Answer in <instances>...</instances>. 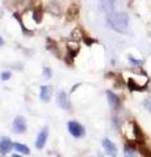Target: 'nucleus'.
<instances>
[{
    "instance_id": "f257e3e1",
    "label": "nucleus",
    "mask_w": 151,
    "mask_h": 157,
    "mask_svg": "<svg viewBox=\"0 0 151 157\" xmlns=\"http://www.w3.org/2000/svg\"><path fill=\"white\" fill-rule=\"evenodd\" d=\"M109 26L117 33H125L129 28V17L126 13H112L108 16Z\"/></svg>"
},
{
    "instance_id": "f03ea898",
    "label": "nucleus",
    "mask_w": 151,
    "mask_h": 157,
    "mask_svg": "<svg viewBox=\"0 0 151 157\" xmlns=\"http://www.w3.org/2000/svg\"><path fill=\"white\" fill-rule=\"evenodd\" d=\"M67 128H69V132L74 137H83L85 135V128L76 121H70L67 123Z\"/></svg>"
},
{
    "instance_id": "7ed1b4c3",
    "label": "nucleus",
    "mask_w": 151,
    "mask_h": 157,
    "mask_svg": "<svg viewBox=\"0 0 151 157\" xmlns=\"http://www.w3.org/2000/svg\"><path fill=\"white\" fill-rule=\"evenodd\" d=\"M12 131L14 134H24L26 131V121L22 115H17L12 123Z\"/></svg>"
},
{
    "instance_id": "20e7f679",
    "label": "nucleus",
    "mask_w": 151,
    "mask_h": 157,
    "mask_svg": "<svg viewBox=\"0 0 151 157\" xmlns=\"http://www.w3.org/2000/svg\"><path fill=\"white\" fill-rule=\"evenodd\" d=\"M57 104H58V106H61L62 109H65V110H70L71 109V104H70L69 96H67V93L65 90L58 92V94H57Z\"/></svg>"
},
{
    "instance_id": "39448f33",
    "label": "nucleus",
    "mask_w": 151,
    "mask_h": 157,
    "mask_svg": "<svg viewBox=\"0 0 151 157\" xmlns=\"http://www.w3.org/2000/svg\"><path fill=\"white\" fill-rule=\"evenodd\" d=\"M47 136H49V128L47 127H43L40 131V134L37 135V139H36V148L37 149H42L43 147L46 145Z\"/></svg>"
},
{
    "instance_id": "423d86ee",
    "label": "nucleus",
    "mask_w": 151,
    "mask_h": 157,
    "mask_svg": "<svg viewBox=\"0 0 151 157\" xmlns=\"http://www.w3.org/2000/svg\"><path fill=\"white\" fill-rule=\"evenodd\" d=\"M14 144L12 143V140L8 136L0 137V155H7L12 151Z\"/></svg>"
},
{
    "instance_id": "0eeeda50",
    "label": "nucleus",
    "mask_w": 151,
    "mask_h": 157,
    "mask_svg": "<svg viewBox=\"0 0 151 157\" xmlns=\"http://www.w3.org/2000/svg\"><path fill=\"white\" fill-rule=\"evenodd\" d=\"M103 147H104V149L106 152V155L110 156V157H116L117 156V148H116V145L113 144V141H110L108 137H105V139H103Z\"/></svg>"
},
{
    "instance_id": "6e6552de",
    "label": "nucleus",
    "mask_w": 151,
    "mask_h": 157,
    "mask_svg": "<svg viewBox=\"0 0 151 157\" xmlns=\"http://www.w3.org/2000/svg\"><path fill=\"white\" fill-rule=\"evenodd\" d=\"M51 94H53V88L50 85H42L41 89H40V98L42 102L47 104L51 98Z\"/></svg>"
},
{
    "instance_id": "1a4fd4ad",
    "label": "nucleus",
    "mask_w": 151,
    "mask_h": 157,
    "mask_svg": "<svg viewBox=\"0 0 151 157\" xmlns=\"http://www.w3.org/2000/svg\"><path fill=\"white\" fill-rule=\"evenodd\" d=\"M106 97H108V102H109V106L112 107V109H113V110L118 109L120 105H121V101H120L118 96H117L116 93L108 90V92H106Z\"/></svg>"
},
{
    "instance_id": "9d476101",
    "label": "nucleus",
    "mask_w": 151,
    "mask_h": 157,
    "mask_svg": "<svg viewBox=\"0 0 151 157\" xmlns=\"http://www.w3.org/2000/svg\"><path fill=\"white\" fill-rule=\"evenodd\" d=\"M114 6H116V0H100V7L108 16L113 13Z\"/></svg>"
},
{
    "instance_id": "9b49d317",
    "label": "nucleus",
    "mask_w": 151,
    "mask_h": 157,
    "mask_svg": "<svg viewBox=\"0 0 151 157\" xmlns=\"http://www.w3.org/2000/svg\"><path fill=\"white\" fill-rule=\"evenodd\" d=\"M131 126H133V134H134V137H135V141L139 144H143V141H145V135H143V132L142 130H141V127L135 123V122H133L131 123Z\"/></svg>"
},
{
    "instance_id": "f8f14e48",
    "label": "nucleus",
    "mask_w": 151,
    "mask_h": 157,
    "mask_svg": "<svg viewBox=\"0 0 151 157\" xmlns=\"http://www.w3.org/2000/svg\"><path fill=\"white\" fill-rule=\"evenodd\" d=\"M124 156L125 157H137V153H135V148L131 145H125V149H124Z\"/></svg>"
},
{
    "instance_id": "ddd939ff",
    "label": "nucleus",
    "mask_w": 151,
    "mask_h": 157,
    "mask_svg": "<svg viewBox=\"0 0 151 157\" xmlns=\"http://www.w3.org/2000/svg\"><path fill=\"white\" fill-rule=\"evenodd\" d=\"M13 148L16 149L17 152H20V153H22V155H28V153H30V149H29L26 145L20 144V143H16V144H14Z\"/></svg>"
},
{
    "instance_id": "4468645a",
    "label": "nucleus",
    "mask_w": 151,
    "mask_h": 157,
    "mask_svg": "<svg viewBox=\"0 0 151 157\" xmlns=\"http://www.w3.org/2000/svg\"><path fill=\"white\" fill-rule=\"evenodd\" d=\"M77 13H79V7L76 6V4H74V6H71L70 9H69V13H67V16H69V18H75L77 16Z\"/></svg>"
},
{
    "instance_id": "2eb2a0df",
    "label": "nucleus",
    "mask_w": 151,
    "mask_h": 157,
    "mask_svg": "<svg viewBox=\"0 0 151 157\" xmlns=\"http://www.w3.org/2000/svg\"><path fill=\"white\" fill-rule=\"evenodd\" d=\"M43 76H45L46 78H51V76H53V71H51V68H49V67H43Z\"/></svg>"
},
{
    "instance_id": "dca6fc26",
    "label": "nucleus",
    "mask_w": 151,
    "mask_h": 157,
    "mask_svg": "<svg viewBox=\"0 0 151 157\" xmlns=\"http://www.w3.org/2000/svg\"><path fill=\"white\" fill-rule=\"evenodd\" d=\"M129 62H130L133 66H138V67H141V66L143 64L142 60H137V59H134L133 56H129Z\"/></svg>"
},
{
    "instance_id": "f3484780",
    "label": "nucleus",
    "mask_w": 151,
    "mask_h": 157,
    "mask_svg": "<svg viewBox=\"0 0 151 157\" xmlns=\"http://www.w3.org/2000/svg\"><path fill=\"white\" fill-rule=\"evenodd\" d=\"M11 72L9 71H6V72H3L2 75H0V78H2L3 81H7V80H9V78H11Z\"/></svg>"
},
{
    "instance_id": "a211bd4d",
    "label": "nucleus",
    "mask_w": 151,
    "mask_h": 157,
    "mask_svg": "<svg viewBox=\"0 0 151 157\" xmlns=\"http://www.w3.org/2000/svg\"><path fill=\"white\" fill-rule=\"evenodd\" d=\"M41 12H38V11H36L34 12V20H36V22H40L41 20H42V16H41Z\"/></svg>"
},
{
    "instance_id": "6ab92c4d",
    "label": "nucleus",
    "mask_w": 151,
    "mask_h": 157,
    "mask_svg": "<svg viewBox=\"0 0 151 157\" xmlns=\"http://www.w3.org/2000/svg\"><path fill=\"white\" fill-rule=\"evenodd\" d=\"M3 45H4V39L0 37V46H3Z\"/></svg>"
},
{
    "instance_id": "aec40b11",
    "label": "nucleus",
    "mask_w": 151,
    "mask_h": 157,
    "mask_svg": "<svg viewBox=\"0 0 151 157\" xmlns=\"http://www.w3.org/2000/svg\"><path fill=\"white\" fill-rule=\"evenodd\" d=\"M12 157H22V156H20V155H13Z\"/></svg>"
},
{
    "instance_id": "412c9836",
    "label": "nucleus",
    "mask_w": 151,
    "mask_h": 157,
    "mask_svg": "<svg viewBox=\"0 0 151 157\" xmlns=\"http://www.w3.org/2000/svg\"><path fill=\"white\" fill-rule=\"evenodd\" d=\"M3 16V11H2V8H0V17Z\"/></svg>"
},
{
    "instance_id": "4be33fe9",
    "label": "nucleus",
    "mask_w": 151,
    "mask_h": 157,
    "mask_svg": "<svg viewBox=\"0 0 151 157\" xmlns=\"http://www.w3.org/2000/svg\"><path fill=\"white\" fill-rule=\"evenodd\" d=\"M57 157H62V156H57Z\"/></svg>"
}]
</instances>
